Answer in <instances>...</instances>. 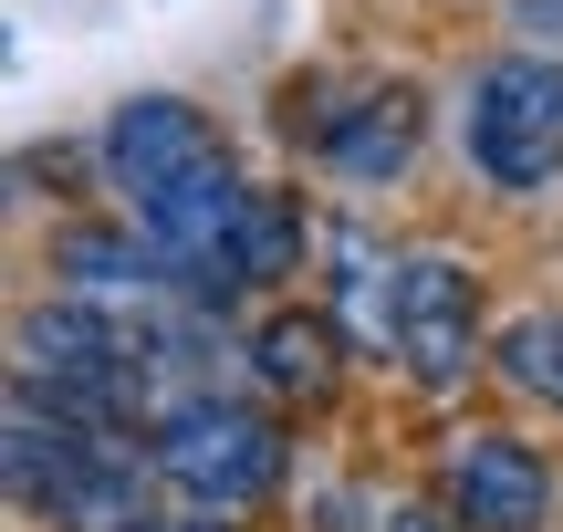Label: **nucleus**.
Here are the masks:
<instances>
[{
  "instance_id": "5",
  "label": "nucleus",
  "mask_w": 563,
  "mask_h": 532,
  "mask_svg": "<svg viewBox=\"0 0 563 532\" xmlns=\"http://www.w3.org/2000/svg\"><path fill=\"white\" fill-rule=\"evenodd\" d=\"M439 491H449V512L470 532H543L553 522V459L522 450V439H501V429H481V439L449 450Z\"/></svg>"
},
{
  "instance_id": "10",
  "label": "nucleus",
  "mask_w": 563,
  "mask_h": 532,
  "mask_svg": "<svg viewBox=\"0 0 563 532\" xmlns=\"http://www.w3.org/2000/svg\"><path fill=\"white\" fill-rule=\"evenodd\" d=\"M490 366H501L522 397H553V408H563V313H522V324L501 334Z\"/></svg>"
},
{
  "instance_id": "12",
  "label": "nucleus",
  "mask_w": 563,
  "mask_h": 532,
  "mask_svg": "<svg viewBox=\"0 0 563 532\" xmlns=\"http://www.w3.org/2000/svg\"><path fill=\"white\" fill-rule=\"evenodd\" d=\"M376 532H470V522L449 512V501H397V512H386Z\"/></svg>"
},
{
  "instance_id": "1",
  "label": "nucleus",
  "mask_w": 563,
  "mask_h": 532,
  "mask_svg": "<svg viewBox=\"0 0 563 532\" xmlns=\"http://www.w3.org/2000/svg\"><path fill=\"white\" fill-rule=\"evenodd\" d=\"M470 167H481L501 199H532V188L563 178V53H501L470 74Z\"/></svg>"
},
{
  "instance_id": "11",
  "label": "nucleus",
  "mask_w": 563,
  "mask_h": 532,
  "mask_svg": "<svg viewBox=\"0 0 563 532\" xmlns=\"http://www.w3.org/2000/svg\"><path fill=\"white\" fill-rule=\"evenodd\" d=\"M511 32H522L532 53H563V0H511Z\"/></svg>"
},
{
  "instance_id": "3",
  "label": "nucleus",
  "mask_w": 563,
  "mask_h": 532,
  "mask_svg": "<svg viewBox=\"0 0 563 532\" xmlns=\"http://www.w3.org/2000/svg\"><path fill=\"white\" fill-rule=\"evenodd\" d=\"M397 366L418 376L428 397H449L481 366V292H470V271L439 262V251L397 262Z\"/></svg>"
},
{
  "instance_id": "2",
  "label": "nucleus",
  "mask_w": 563,
  "mask_h": 532,
  "mask_svg": "<svg viewBox=\"0 0 563 532\" xmlns=\"http://www.w3.org/2000/svg\"><path fill=\"white\" fill-rule=\"evenodd\" d=\"M157 480L188 491L199 512H251L282 480V429L241 397H188L157 418Z\"/></svg>"
},
{
  "instance_id": "7",
  "label": "nucleus",
  "mask_w": 563,
  "mask_h": 532,
  "mask_svg": "<svg viewBox=\"0 0 563 532\" xmlns=\"http://www.w3.org/2000/svg\"><path fill=\"white\" fill-rule=\"evenodd\" d=\"M42 512H53L63 532H167L157 522V491H146V459L136 450H104V439H95V459H84Z\"/></svg>"
},
{
  "instance_id": "6",
  "label": "nucleus",
  "mask_w": 563,
  "mask_h": 532,
  "mask_svg": "<svg viewBox=\"0 0 563 532\" xmlns=\"http://www.w3.org/2000/svg\"><path fill=\"white\" fill-rule=\"evenodd\" d=\"M53 282L104 313H157L178 292V271H167L157 241L136 251V230H53Z\"/></svg>"
},
{
  "instance_id": "4",
  "label": "nucleus",
  "mask_w": 563,
  "mask_h": 532,
  "mask_svg": "<svg viewBox=\"0 0 563 532\" xmlns=\"http://www.w3.org/2000/svg\"><path fill=\"white\" fill-rule=\"evenodd\" d=\"M209 157H230V146H220V125H209L188 95H136V104H115V125H104V178H115L136 209L167 199L178 178H199Z\"/></svg>"
},
{
  "instance_id": "8",
  "label": "nucleus",
  "mask_w": 563,
  "mask_h": 532,
  "mask_svg": "<svg viewBox=\"0 0 563 532\" xmlns=\"http://www.w3.org/2000/svg\"><path fill=\"white\" fill-rule=\"evenodd\" d=\"M313 146H323V157H334L355 188L407 178V157H418V95H407V84H386V95H365L355 115H323Z\"/></svg>"
},
{
  "instance_id": "9",
  "label": "nucleus",
  "mask_w": 563,
  "mask_h": 532,
  "mask_svg": "<svg viewBox=\"0 0 563 532\" xmlns=\"http://www.w3.org/2000/svg\"><path fill=\"white\" fill-rule=\"evenodd\" d=\"M251 366H262L272 397L323 408V397H334V376H344V334H334V313H272V324L251 334Z\"/></svg>"
}]
</instances>
